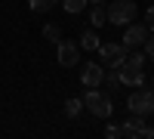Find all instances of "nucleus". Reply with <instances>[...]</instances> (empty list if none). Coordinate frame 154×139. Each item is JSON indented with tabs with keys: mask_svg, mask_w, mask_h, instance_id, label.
I'll return each instance as SVG.
<instances>
[{
	"mask_svg": "<svg viewBox=\"0 0 154 139\" xmlns=\"http://www.w3.org/2000/svg\"><path fill=\"white\" fill-rule=\"evenodd\" d=\"M89 93H83V105L89 108V115L93 118H111V99L108 93H99V87H86Z\"/></svg>",
	"mask_w": 154,
	"mask_h": 139,
	"instance_id": "f257e3e1",
	"label": "nucleus"
},
{
	"mask_svg": "<svg viewBox=\"0 0 154 139\" xmlns=\"http://www.w3.org/2000/svg\"><path fill=\"white\" fill-rule=\"evenodd\" d=\"M126 108L133 111V115H154V90H145V87H136V93H130L126 99Z\"/></svg>",
	"mask_w": 154,
	"mask_h": 139,
	"instance_id": "f03ea898",
	"label": "nucleus"
},
{
	"mask_svg": "<svg viewBox=\"0 0 154 139\" xmlns=\"http://www.w3.org/2000/svg\"><path fill=\"white\" fill-rule=\"evenodd\" d=\"M136 3H133V0H114V3L105 9V16H108V22L111 25H120V28H123V25H130L133 19H136Z\"/></svg>",
	"mask_w": 154,
	"mask_h": 139,
	"instance_id": "7ed1b4c3",
	"label": "nucleus"
},
{
	"mask_svg": "<svg viewBox=\"0 0 154 139\" xmlns=\"http://www.w3.org/2000/svg\"><path fill=\"white\" fill-rule=\"evenodd\" d=\"M126 49L123 43H102L99 46V59H102V65L105 68H120L123 62H126Z\"/></svg>",
	"mask_w": 154,
	"mask_h": 139,
	"instance_id": "20e7f679",
	"label": "nucleus"
},
{
	"mask_svg": "<svg viewBox=\"0 0 154 139\" xmlns=\"http://www.w3.org/2000/svg\"><path fill=\"white\" fill-rule=\"evenodd\" d=\"M120 136H123V139H151V136H154V127H148V124L142 121V115H133V118L120 127Z\"/></svg>",
	"mask_w": 154,
	"mask_h": 139,
	"instance_id": "39448f33",
	"label": "nucleus"
},
{
	"mask_svg": "<svg viewBox=\"0 0 154 139\" xmlns=\"http://www.w3.org/2000/svg\"><path fill=\"white\" fill-rule=\"evenodd\" d=\"M148 34H151V31L145 28V25H133V22H130V25H126V31H123V40H120V43H123L126 49H136V46H142V43L148 40Z\"/></svg>",
	"mask_w": 154,
	"mask_h": 139,
	"instance_id": "423d86ee",
	"label": "nucleus"
},
{
	"mask_svg": "<svg viewBox=\"0 0 154 139\" xmlns=\"http://www.w3.org/2000/svg\"><path fill=\"white\" fill-rule=\"evenodd\" d=\"M117 77H120V84H126V87H142V84H145V74H142V68L130 65V62H123V65L117 68Z\"/></svg>",
	"mask_w": 154,
	"mask_h": 139,
	"instance_id": "0eeeda50",
	"label": "nucleus"
},
{
	"mask_svg": "<svg viewBox=\"0 0 154 139\" xmlns=\"http://www.w3.org/2000/svg\"><path fill=\"white\" fill-rule=\"evenodd\" d=\"M80 81H83V87H99L102 81H105V65H99V62H89V65H83Z\"/></svg>",
	"mask_w": 154,
	"mask_h": 139,
	"instance_id": "6e6552de",
	"label": "nucleus"
},
{
	"mask_svg": "<svg viewBox=\"0 0 154 139\" xmlns=\"http://www.w3.org/2000/svg\"><path fill=\"white\" fill-rule=\"evenodd\" d=\"M77 62H80V49H77L74 43H62L59 40V65L62 68H74Z\"/></svg>",
	"mask_w": 154,
	"mask_h": 139,
	"instance_id": "1a4fd4ad",
	"label": "nucleus"
},
{
	"mask_svg": "<svg viewBox=\"0 0 154 139\" xmlns=\"http://www.w3.org/2000/svg\"><path fill=\"white\" fill-rule=\"evenodd\" d=\"M80 46H83V49H99V46H102V40H99V34L89 28V31H83V34H80Z\"/></svg>",
	"mask_w": 154,
	"mask_h": 139,
	"instance_id": "9d476101",
	"label": "nucleus"
},
{
	"mask_svg": "<svg viewBox=\"0 0 154 139\" xmlns=\"http://www.w3.org/2000/svg\"><path fill=\"white\" fill-rule=\"evenodd\" d=\"M89 22H93V28H102V25H108V16H105V9H102L99 3L89 9Z\"/></svg>",
	"mask_w": 154,
	"mask_h": 139,
	"instance_id": "9b49d317",
	"label": "nucleus"
},
{
	"mask_svg": "<svg viewBox=\"0 0 154 139\" xmlns=\"http://www.w3.org/2000/svg\"><path fill=\"white\" fill-rule=\"evenodd\" d=\"M89 0H62V6H65V12H71V16H77V12L86 9Z\"/></svg>",
	"mask_w": 154,
	"mask_h": 139,
	"instance_id": "f8f14e48",
	"label": "nucleus"
},
{
	"mask_svg": "<svg viewBox=\"0 0 154 139\" xmlns=\"http://www.w3.org/2000/svg\"><path fill=\"white\" fill-rule=\"evenodd\" d=\"M59 3V0H28V6H31V12H49Z\"/></svg>",
	"mask_w": 154,
	"mask_h": 139,
	"instance_id": "ddd939ff",
	"label": "nucleus"
},
{
	"mask_svg": "<svg viewBox=\"0 0 154 139\" xmlns=\"http://www.w3.org/2000/svg\"><path fill=\"white\" fill-rule=\"evenodd\" d=\"M83 111V99H68L65 102V118H77Z\"/></svg>",
	"mask_w": 154,
	"mask_h": 139,
	"instance_id": "4468645a",
	"label": "nucleus"
},
{
	"mask_svg": "<svg viewBox=\"0 0 154 139\" xmlns=\"http://www.w3.org/2000/svg\"><path fill=\"white\" fill-rule=\"evenodd\" d=\"M43 37H46V40H53V43H59V40H62L59 25H46V28H43Z\"/></svg>",
	"mask_w": 154,
	"mask_h": 139,
	"instance_id": "2eb2a0df",
	"label": "nucleus"
},
{
	"mask_svg": "<svg viewBox=\"0 0 154 139\" xmlns=\"http://www.w3.org/2000/svg\"><path fill=\"white\" fill-rule=\"evenodd\" d=\"M126 62L136 65V68H142L145 65V53H133V49H130V53H126Z\"/></svg>",
	"mask_w": 154,
	"mask_h": 139,
	"instance_id": "dca6fc26",
	"label": "nucleus"
},
{
	"mask_svg": "<svg viewBox=\"0 0 154 139\" xmlns=\"http://www.w3.org/2000/svg\"><path fill=\"white\" fill-rule=\"evenodd\" d=\"M105 136H108V139H120V127H114V124H108V127H105Z\"/></svg>",
	"mask_w": 154,
	"mask_h": 139,
	"instance_id": "f3484780",
	"label": "nucleus"
},
{
	"mask_svg": "<svg viewBox=\"0 0 154 139\" xmlns=\"http://www.w3.org/2000/svg\"><path fill=\"white\" fill-rule=\"evenodd\" d=\"M145 28L154 31V6H148V12H145Z\"/></svg>",
	"mask_w": 154,
	"mask_h": 139,
	"instance_id": "a211bd4d",
	"label": "nucleus"
},
{
	"mask_svg": "<svg viewBox=\"0 0 154 139\" xmlns=\"http://www.w3.org/2000/svg\"><path fill=\"white\" fill-rule=\"evenodd\" d=\"M145 46H148V59L154 62V34H148V40H145Z\"/></svg>",
	"mask_w": 154,
	"mask_h": 139,
	"instance_id": "6ab92c4d",
	"label": "nucleus"
},
{
	"mask_svg": "<svg viewBox=\"0 0 154 139\" xmlns=\"http://www.w3.org/2000/svg\"><path fill=\"white\" fill-rule=\"evenodd\" d=\"M93 3H102V0H93Z\"/></svg>",
	"mask_w": 154,
	"mask_h": 139,
	"instance_id": "aec40b11",
	"label": "nucleus"
},
{
	"mask_svg": "<svg viewBox=\"0 0 154 139\" xmlns=\"http://www.w3.org/2000/svg\"><path fill=\"white\" fill-rule=\"evenodd\" d=\"M151 90H154V81H151Z\"/></svg>",
	"mask_w": 154,
	"mask_h": 139,
	"instance_id": "412c9836",
	"label": "nucleus"
}]
</instances>
